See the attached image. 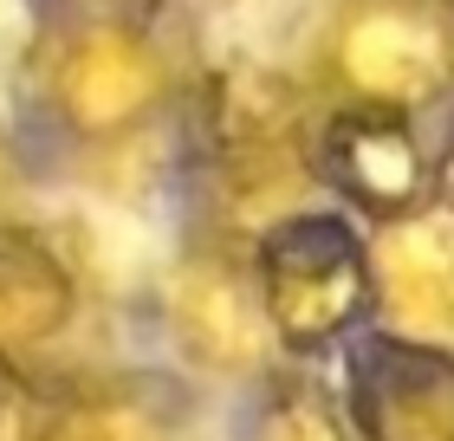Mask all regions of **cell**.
<instances>
[{
	"label": "cell",
	"instance_id": "cell-8",
	"mask_svg": "<svg viewBox=\"0 0 454 441\" xmlns=\"http://www.w3.org/2000/svg\"><path fill=\"white\" fill-rule=\"evenodd\" d=\"M39 441H201V409L189 376H91L66 390Z\"/></svg>",
	"mask_w": 454,
	"mask_h": 441
},
{
	"label": "cell",
	"instance_id": "cell-5",
	"mask_svg": "<svg viewBox=\"0 0 454 441\" xmlns=\"http://www.w3.org/2000/svg\"><path fill=\"white\" fill-rule=\"evenodd\" d=\"M435 117H383V111H312L305 150L325 201L350 208L357 221H389L454 188L442 150L428 137Z\"/></svg>",
	"mask_w": 454,
	"mask_h": 441
},
{
	"label": "cell",
	"instance_id": "cell-4",
	"mask_svg": "<svg viewBox=\"0 0 454 441\" xmlns=\"http://www.w3.org/2000/svg\"><path fill=\"white\" fill-rule=\"evenodd\" d=\"M260 286L293 364L338 357L350 338L377 325V266H370V221L338 201H305L254 234Z\"/></svg>",
	"mask_w": 454,
	"mask_h": 441
},
{
	"label": "cell",
	"instance_id": "cell-1",
	"mask_svg": "<svg viewBox=\"0 0 454 441\" xmlns=\"http://www.w3.org/2000/svg\"><path fill=\"white\" fill-rule=\"evenodd\" d=\"M20 117L66 169H123L189 117V27L105 0H52L13 66Z\"/></svg>",
	"mask_w": 454,
	"mask_h": 441
},
{
	"label": "cell",
	"instance_id": "cell-6",
	"mask_svg": "<svg viewBox=\"0 0 454 441\" xmlns=\"http://www.w3.org/2000/svg\"><path fill=\"white\" fill-rule=\"evenodd\" d=\"M338 396L357 441H454V350L370 325L338 357Z\"/></svg>",
	"mask_w": 454,
	"mask_h": 441
},
{
	"label": "cell",
	"instance_id": "cell-2",
	"mask_svg": "<svg viewBox=\"0 0 454 441\" xmlns=\"http://www.w3.org/2000/svg\"><path fill=\"white\" fill-rule=\"evenodd\" d=\"M293 85L312 111L442 117L454 104V0H318Z\"/></svg>",
	"mask_w": 454,
	"mask_h": 441
},
{
	"label": "cell",
	"instance_id": "cell-11",
	"mask_svg": "<svg viewBox=\"0 0 454 441\" xmlns=\"http://www.w3.org/2000/svg\"><path fill=\"white\" fill-rule=\"evenodd\" d=\"M105 7H123V13H156V20H176V27H195L208 7L221 0H105Z\"/></svg>",
	"mask_w": 454,
	"mask_h": 441
},
{
	"label": "cell",
	"instance_id": "cell-3",
	"mask_svg": "<svg viewBox=\"0 0 454 441\" xmlns=\"http://www.w3.org/2000/svg\"><path fill=\"white\" fill-rule=\"evenodd\" d=\"M156 331L176 376L215 396H260L273 376L293 370L273 305L260 286V260L247 234L227 227H189L182 247L156 272Z\"/></svg>",
	"mask_w": 454,
	"mask_h": 441
},
{
	"label": "cell",
	"instance_id": "cell-7",
	"mask_svg": "<svg viewBox=\"0 0 454 441\" xmlns=\"http://www.w3.org/2000/svg\"><path fill=\"white\" fill-rule=\"evenodd\" d=\"M377 325L454 350V188L370 227Z\"/></svg>",
	"mask_w": 454,
	"mask_h": 441
},
{
	"label": "cell",
	"instance_id": "cell-10",
	"mask_svg": "<svg viewBox=\"0 0 454 441\" xmlns=\"http://www.w3.org/2000/svg\"><path fill=\"white\" fill-rule=\"evenodd\" d=\"M240 441H357L338 396V376H312V364H293L260 396H247V435Z\"/></svg>",
	"mask_w": 454,
	"mask_h": 441
},
{
	"label": "cell",
	"instance_id": "cell-9",
	"mask_svg": "<svg viewBox=\"0 0 454 441\" xmlns=\"http://www.w3.org/2000/svg\"><path fill=\"white\" fill-rule=\"evenodd\" d=\"M72 272L46 247H0V350L39 357L59 331H72Z\"/></svg>",
	"mask_w": 454,
	"mask_h": 441
}]
</instances>
